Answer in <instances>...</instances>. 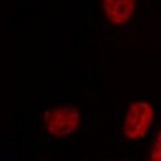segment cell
<instances>
[{
    "label": "cell",
    "instance_id": "6da1fadb",
    "mask_svg": "<svg viewBox=\"0 0 161 161\" xmlns=\"http://www.w3.org/2000/svg\"><path fill=\"white\" fill-rule=\"evenodd\" d=\"M153 123V108L147 102H136L127 111L124 121V134L130 140L143 139Z\"/></svg>",
    "mask_w": 161,
    "mask_h": 161
},
{
    "label": "cell",
    "instance_id": "7a4b0ae2",
    "mask_svg": "<svg viewBox=\"0 0 161 161\" xmlns=\"http://www.w3.org/2000/svg\"><path fill=\"white\" fill-rule=\"evenodd\" d=\"M79 111L73 106H60L44 114L45 129L55 137H63L74 132L79 126Z\"/></svg>",
    "mask_w": 161,
    "mask_h": 161
},
{
    "label": "cell",
    "instance_id": "3957f363",
    "mask_svg": "<svg viewBox=\"0 0 161 161\" xmlns=\"http://www.w3.org/2000/svg\"><path fill=\"white\" fill-rule=\"evenodd\" d=\"M136 10V0H103L105 16L113 24H124Z\"/></svg>",
    "mask_w": 161,
    "mask_h": 161
},
{
    "label": "cell",
    "instance_id": "277c9868",
    "mask_svg": "<svg viewBox=\"0 0 161 161\" xmlns=\"http://www.w3.org/2000/svg\"><path fill=\"white\" fill-rule=\"evenodd\" d=\"M150 159H155V161H161V132L158 134V137L150 150Z\"/></svg>",
    "mask_w": 161,
    "mask_h": 161
}]
</instances>
